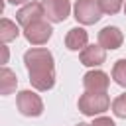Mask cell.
<instances>
[{"instance_id": "cell-1", "label": "cell", "mask_w": 126, "mask_h": 126, "mask_svg": "<svg viewBox=\"0 0 126 126\" xmlns=\"http://www.w3.org/2000/svg\"><path fill=\"white\" fill-rule=\"evenodd\" d=\"M24 63L30 73V83L35 91H49L55 85L53 55L45 47H32L24 53Z\"/></svg>"}, {"instance_id": "cell-2", "label": "cell", "mask_w": 126, "mask_h": 126, "mask_svg": "<svg viewBox=\"0 0 126 126\" xmlns=\"http://www.w3.org/2000/svg\"><path fill=\"white\" fill-rule=\"evenodd\" d=\"M110 106V98L106 93H89L85 91L79 96V110L85 116H94V114H102L104 110H108Z\"/></svg>"}, {"instance_id": "cell-3", "label": "cell", "mask_w": 126, "mask_h": 126, "mask_svg": "<svg viewBox=\"0 0 126 126\" xmlns=\"http://www.w3.org/2000/svg\"><path fill=\"white\" fill-rule=\"evenodd\" d=\"M102 18V10L98 0H77L75 2V20L83 26L96 24Z\"/></svg>"}, {"instance_id": "cell-4", "label": "cell", "mask_w": 126, "mask_h": 126, "mask_svg": "<svg viewBox=\"0 0 126 126\" xmlns=\"http://www.w3.org/2000/svg\"><path fill=\"white\" fill-rule=\"evenodd\" d=\"M16 106L24 116H39L43 112V100L33 91H20L16 96Z\"/></svg>"}, {"instance_id": "cell-5", "label": "cell", "mask_w": 126, "mask_h": 126, "mask_svg": "<svg viewBox=\"0 0 126 126\" xmlns=\"http://www.w3.org/2000/svg\"><path fill=\"white\" fill-rule=\"evenodd\" d=\"M51 33H53V28H51L49 22H45V20L33 22L32 26L24 28V37H26L32 45H43V43H47V39L51 37Z\"/></svg>"}, {"instance_id": "cell-6", "label": "cell", "mask_w": 126, "mask_h": 126, "mask_svg": "<svg viewBox=\"0 0 126 126\" xmlns=\"http://www.w3.org/2000/svg\"><path fill=\"white\" fill-rule=\"evenodd\" d=\"M43 18H45V10H43L41 2H28L16 12V20H18V24L22 28H28L33 22H39Z\"/></svg>"}, {"instance_id": "cell-7", "label": "cell", "mask_w": 126, "mask_h": 126, "mask_svg": "<svg viewBox=\"0 0 126 126\" xmlns=\"http://www.w3.org/2000/svg\"><path fill=\"white\" fill-rule=\"evenodd\" d=\"M43 10H45V18L53 24L65 22L69 12H71V2L69 0H41Z\"/></svg>"}, {"instance_id": "cell-8", "label": "cell", "mask_w": 126, "mask_h": 126, "mask_svg": "<svg viewBox=\"0 0 126 126\" xmlns=\"http://www.w3.org/2000/svg\"><path fill=\"white\" fill-rule=\"evenodd\" d=\"M108 85H110V79H108V75L104 71L94 69V71L85 73V77H83V87L89 93H106Z\"/></svg>"}, {"instance_id": "cell-9", "label": "cell", "mask_w": 126, "mask_h": 126, "mask_svg": "<svg viewBox=\"0 0 126 126\" xmlns=\"http://www.w3.org/2000/svg\"><path fill=\"white\" fill-rule=\"evenodd\" d=\"M122 41H124V35L116 26H106L98 32V45L104 49H118Z\"/></svg>"}, {"instance_id": "cell-10", "label": "cell", "mask_w": 126, "mask_h": 126, "mask_svg": "<svg viewBox=\"0 0 126 126\" xmlns=\"http://www.w3.org/2000/svg\"><path fill=\"white\" fill-rule=\"evenodd\" d=\"M79 59L87 67H98V65H102L106 61V49L100 47V45H94V43L93 45H87L79 53Z\"/></svg>"}, {"instance_id": "cell-11", "label": "cell", "mask_w": 126, "mask_h": 126, "mask_svg": "<svg viewBox=\"0 0 126 126\" xmlns=\"http://www.w3.org/2000/svg\"><path fill=\"white\" fill-rule=\"evenodd\" d=\"M87 41H89V33L83 28H71L65 35V45L71 51H83L87 47Z\"/></svg>"}, {"instance_id": "cell-12", "label": "cell", "mask_w": 126, "mask_h": 126, "mask_svg": "<svg viewBox=\"0 0 126 126\" xmlns=\"http://www.w3.org/2000/svg\"><path fill=\"white\" fill-rule=\"evenodd\" d=\"M16 87H18L16 73L12 69H8V67H2V71H0V93L2 94H10V93L16 91Z\"/></svg>"}, {"instance_id": "cell-13", "label": "cell", "mask_w": 126, "mask_h": 126, "mask_svg": "<svg viewBox=\"0 0 126 126\" xmlns=\"http://www.w3.org/2000/svg\"><path fill=\"white\" fill-rule=\"evenodd\" d=\"M18 35H20V28H18L12 20L2 18V20H0V41H2V43H8V41L16 39Z\"/></svg>"}, {"instance_id": "cell-14", "label": "cell", "mask_w": 126, "mask_h": 126, "mask_svg": "<svg viewBox=\"0 0 126 126\" xmlns=\"http://www.w3.org/2000/svg\"><path fill=\"white\" fill-rule=\"evenodd\" d=\"M112 79L116 85L126 87V59H118L112 67Z\"/></svg>"}, {"instance_id": "cell-15", "label": "cell", "mask_w": 126, "mask_h": 126, "mask_svg": "<svg viewBox=\"0 0 126 126\" xmlns=\"http://www.w3.org/2000/svg\"><path fill=\"white\" fill-rule=\"evenodd\" d=\"M98 4H100V10H102L104 14L114 16V14H116V12L122 8L124 0H98Z\"/></svg>"}, {"instance_id": "cell-16", "label": "cell", "mask_w": 126, "mask_h": 126, "mask_svg": "<svg viewBox=\"0 0 126 126\" xmlns=\"http://www.w3.org/2000/svg\"><path fill=\"white\" fill-rule=\"evenodd\" d=\"M112 112L118 118H126V93L124 94H118L112 100Z\"/></svg>"}, {"instance_id": "cell-17", "label": "cell", "mask_w": 126, "mask_h": 126, "mask_svg": "<svg viewBox=\"0 0 126 126\" xmlns=\"http://www.w3.org/2000/svg\"><path fill=\"white\" fill-rule=\"evenodd\" d=\"M93 126H116V124H114V120L108 118V116H98V118H94Z\"/></svg>"}, {"instance_id": "cell-18", "label": "cell", "mask_w": 126, "mask_h": 126, "mask_svg": "<svg viewBox=\"0 0 126 126\" xmlns=\"http://www.w3.org/2000/svg\"><path fill=\"white\" fill-rule=\"evenodd\" d=\"M10 4H28L30 0H8Z\"/></svg>"}, {"instance_id": "cell-19", "label": "cell", "mask_w": 126, "mask_h": 126, "mask_svg": "<svg viewBox=\"0 0 126 126\" xmlns=\"http://www.w3.org/2000/svg\"><path fill=\"white\" fill-rule=\"evenodd\" d=\"M77 126H93V124H87V122H79Z\"/></svg>"}, {"instance_id": "cell-20", "label": "cell", "mask_w": 126, "mask_h": 126, "mask_svg": "<svg viewBox=\"0 0 126 126\" xmlns=\"http://www.w3.org/2000/svg\"><path fill=\"white\" fill-rule=\"evenodd\" d=\"M124 14H126V2H124Z\"/></svg>"}]
</instances>
